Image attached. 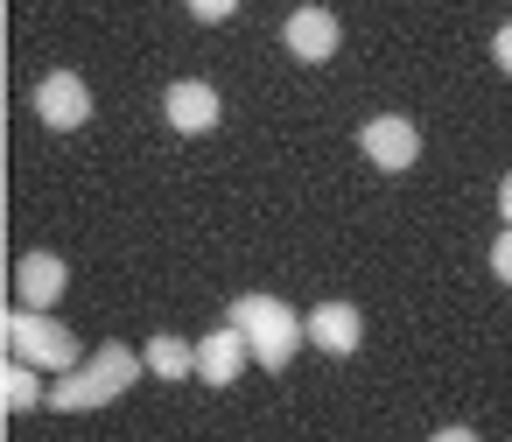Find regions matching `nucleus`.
<instances>
[{"mask_svg": "<svg viewBox=\"0 0 512 442\" xmlns=\"http://www.w3.org/2000/svg\"><path fill=\"white\" fill-rule=\"evenodd\" d=\"M141 365H148V358H134L127 344H99V358H85L78 372H64V379L50 386V407H57V414L106 407V400H120V393L141 379Z\"/></svg>", "mask_w": 512, "mask_h": 442, "instance_id": "f257e3e1", "label": "nucleus"}, {"mask_svg": "<svg viewBox=\"0 0 512 442\" xmlns=\"http://www.w3.org/2000/svg\"><path fill=\"white\" fill-rule=\"evenodd\" d=\"M232 323L246 330L253 358H260L267 372H281V365L295 358V344L309 337V323H302L288 302H274V295H239V302H232Z\"/></svg>", "mask_w": 512, "mask_h": 442, "instance_id": "f03ea898", "label": "nucleus"}, {"mask_svg": "<svg viewBox=\"0 0 512 442\" xmlns=\"http://www.w3.org/2000/svg\"><path fill=\"white\" fill-rule=\"evenodd\" d=\"M0 337H8V358H22V365H43V372H57V379L85 365V358H78V337H71L57 316H43V309H8Z\"/></svg>", "mask_w": 512, "mask_h": 442, "instance_id": "7ed1b4c3", "label": "nucleus"}, {"mask_svg": "<svg viewBox=\"0 0 512 442\" xmlns=\"http://www.w3.org/2000/svg\"><path fill=\"white\" fill-rule=\"evenodd\" d=\"M36 113H43V127H57V134L85 127V113H92V99H85V78H71V71L43 78V85H36Z\"/></svg>", "mask_w": 512, "mask_h": 442, "instance_id": "20e7f679", "label": "nucleus"}, {"mask_svg": "<svg viewBox=\"0 0 512 442\" xmlns=\"http://www.w3.org/2000/svg\"><path fill=\"white\" fill-rule=\"evenodd\" d=\"M246 358H253V344H246V330H239V323H225V330H211V337L197 344V372H204L211 386H232Z\"/></svg>", "mask_w": 512, "mask_h": 442, "instance_id": "39448f33", "label": "nucleus"}, {"mask_svg": "<svg viewBox=\"0 0 512 442\" xmlns=\"http://www.w3.org/2000/svg\"><path fill=\"white\" fill-rule=\"evenodd\" d=\"M288 50H295L302 64L337 57V15H330V8H295V15H288Z\"/></svg>", "mask_w": 512, "mask_h": 442, "instance_id": "423d86ee", "label": "nucleus"}, {"mask_svg": "<svg viewBox=\"0 0 512 442\" xmlns=\"http://www.w3.org/2000/svg\"><path fill=\"white\" fill-rule=\"evenodd\" d=\"M365 155L379 162V169H414V155H421V134L407 127V120H365Z\"/></svg>", "mask_w": 512, "mask_h": 442, "instance_id": "0eeeda50", "label": "nucleus"}, {"mask_svg": "<svg viewBox=\"0 0 512 442\" xmlns=\"http://www.w3.org/2000/svg\"><path fill=\"white\" fill-rule=\"evenodd\" d=\"M309 337H316L330 358H351V351H358V337H365V316H358L351 302H323V309L309 316Z\"/></svg>", "mask_w": 512, "mask_h": 442, "instance_id": "6e6552de", "label": "nucleus"}, {"mask_svg": "<svg viewBox=\"0 0 512 442\" xmlns=\"http://www.w3.org/2000/svg\"><path fill=\"white\" fill-rule=\"evenodd\" d=\"M169 120L183 127V134H204V127H218V92L211 85H197V78H183V85H169Z\"/></svg>", "mask_w": 512, "mask_h": 442, "instance_id": "1a4fd4ad", "label": "nucleus"}, {"mask_svg": "<svg viewBox=\"0 0 512 442\" xmlns=\"http://www.w3.org/2000/svg\"><path fill=\"white\" fill-rule=\"evenodd\" d=\"M15 288H22V309H50V302L64 295V260H57V253H29V260L15 267Z\"/></svg>", "mask_w": 512, "mask_h": 442, "instance_id": "9d476101", "label": "nucleus"}, {"mask_svg": "<svg viewBox=\"0 0 512 442\" xmlns=\"http://www.w3.org/2000/svg\"><path fill=\"white\" fill-rule=\"evenodd\" d=\"M148 372H155V379H190V372H197V351H190L183 337H155V344H148Z\"/></svg>", "mask_w": 512, "mask_h": 442, "instance_id": "9b49d317", "label": "nucleus"}, {"mask_svg": "<svg viewBox=\"0 0 512 442\" xmlns=\"http://www.w3.org/2000/svg\"><path fill=\"white\" fill-rule=\"evenodd\" d=\"M0 400H8L15 414H29V407H43L50 393H43V379H36V365H22V358H15V365H8V379H0Z\"/></svg>", "mask_w": 512, "mask_h": 442, "instance_id": "f8f14e48", "label": "nucleus"}, {"mask_svg": "<svg viewBox=\"0 0 512 442\" xmlns=\"http://www.w3.org/2000/svg\"><path fill=\"white\" fill-rule=\"evenodd\" d=\"M491 274H498V281H512V225L491 239Z\"/></svg>", "mask_w": 512, "mask_h": 442, "instance_id": "ddd939ff", "label": "nucleus"}, {"mask_svg": "<svg viewBox=\"0 0 512 442\" xmlns=\"http://www.w3.org/2000/svg\"><path fill=\"white\" fill-rule=\"evenodd\" d=\"M232 8H239V0H190V15H197V22H225Z\"/></svg>", "mask_w": 512, "mask_h": 442, "instance_id": "4468645a", "label": "nucleus"}, {"mask_svg": "<svg viewBox=\"0 0 512 442\" xmlns=\"http://www.w3.org/2000/svg\"><path fill=\"white\" fill-rule=\"evenodd\" d=\"M491 50H498V71H505V78H512V22H505V29H498V43H491Z\"/></svg>", "mask_w": 512, "mask_h": 442, "instance_id": "2eb2a0df", "label": "nucleus"}, {"mask_svg": "<svg viewBox=\"0 0 512 442\" xmlns=\"http://www.w3.org/2000/svg\"><path fill=\"white\" fill-rule=\"evenodd\" d=\"M498 211H505V225H512V176L498 183Z\"/></svg>", "mask_w": 512, "mask_h": 442, "instance_id": "dca6fc26", "label": "nucleus"}, {"mask_svg": "<svg viewBox=\"0 0 512 442\" xmlns=\"http://www.w3.org/2000/svg\"><path fill=\"white\" fill-rule=\"evenodd\" d=\"M435 442H477V435H470V428H442Z\"/></svg>", "mask_w": 512, "mask_h": 442, "instance_id": "f3484780", "label": "nucleus"}]
</instances>
